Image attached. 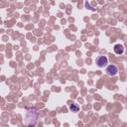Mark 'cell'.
<instances>
[{"instance_id": "4", "label": "cell", "mask_w": 127, "mask_h": 127, "mask_svg": "<svg viewBox=\"0 0 127 127\" xmlns=\"http://www.w3.org/2000/svg\"><path fill=\"white\" fill-rule=\"evenodd\" d=\"M114 52H115V54L116 55H121L123 52H124V48H123V46L122 45H115L114 46Z\"/></svg>"}, {"instance_id": "3", "label": "cell", "mask_w": 127, "mask_h": 127, "mask_svg": "<svg viewBox=\"0 0 127 127\" xmlns=\"http://www.w3.org/2000/svg\"><path fill=\"white\" fill-rule=\"evenodd\" d=\"M105 71H106V73H107L108 75L113 76V75H115V74L117 73L118 68H117V66H116V65H114V64H109V65H107V67H106Z\"/></svg>"}, {"instance_id": "2", "label": "cell", "mask_w": 127, "mask_h": 127, "mask_svg": "<svg viewBox=\"0 0 127 127\" xmlns=\"http://www.w3.org/2000/svg\"><path fill=\"white\" fill-rule=\"evenodd\" d=\"M95 63H96V65L98 67H105V66H107L108 60L105 56H99V57L96 58Z\"/></svg>"}, {"instance_id": "1", "label": "cell", "mask_w": 127, "mask_h": 127, "mask_svg": "<svg viewBox=\"0 0 127 127\" xmlns=\"http://www.w3.org/2000/svg\"><path fill=\"white\" fill-rule=\"evenodd\" d=\"M39 118V112L35 108H31L26 111L24 115V124L28 126H34Z\"/></svg>"}, {"instance_id": "5", "label": "cell", "mask_w": 127, "mask_h": 127, "mask_svg": "<svg viewBox=\"0 0 127 127\" xmlns=\"http://www.w3.org/2000/svg\"><path fill=\"white\" fill-rule=\"evenodd\" d=\"M69 109H70L72 112H77V111L79 110V105H77L76 103L71 102V104L69 105Z\"/></svg>"}]
</instances>
